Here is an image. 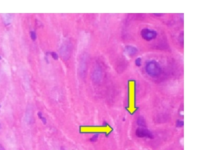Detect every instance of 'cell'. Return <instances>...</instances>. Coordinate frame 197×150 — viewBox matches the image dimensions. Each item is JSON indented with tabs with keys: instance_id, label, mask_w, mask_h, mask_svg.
<instances>
[{
	"instance_id": "1",
	"label": "cell",
	"mask_w": 197,
	"mask_h": 150,
	"mask_svg": "<svg viewBox=\"0 0 197 150\" xmlns=\"http://www.w3.org/2000/svg\"><path fill=\"white\" fill-rule=\"evenodd\" d=\"M145 71L147 75L153 78L158 77L162 73L161 66L155 60H150L146 63Z\"/></svg>"
},
{
	"instance_id": "2",
	"label": "cell",
	"mask_w": 197,
	"mask_h": 150,
	"mask_svg": "<svg viewBox=\"0 0 197 150\" xmlns=\"http://www.w3.org/2000/svg\"><path fill=\"white\" fill-rule=\"evenodd\" d=\"M142 38L147 41H151L156 38L157 32L154 30L149 28H144L141 31Z\"/></svg>"
},
{
	"instance_id": "3",
	"label": "cell",
	"mask_w": 197,
	"mask_h": 150,
	"mask_svg": "<svg viewBox=\"0 0 197 150\" xmlns=\"http://www.w3.org/2000/svg\"><path fill=\"white\" fill-rule=\"evenodd\" d=\"M135 135L139 138H147L151 139L154 137L151 131L144 127H139L137 129Z\"/></svg>"
},
{
	"instance_id": "4",
	"label": "cell",
	"mask_w": 197,
	"mask_h": 150,
	"mask_svg": "<svg viewBox=\"0 0 197 150\" xmlns=\"http://www.w3.org/2000/svg\"><path fill=\"white\" fill-rule=\"evenodd\" d=\"M60 55L63 59L65 60L68 59L70 57L71 53V45L69 44L66 43L62 46L60 50Z\"/></svg>"
},
{
	"instance_id": "5",
	"label": "cell",
	"mask_w": 197,
	"mask_h": 150,
	"mask_svg": "<svg viewBox=\"0 0 197 150\" xmlns=\"http://www.w3.org/2000/svg\"><path fill=\"white\" fill-rule=\"evenodd\" d=\"M92 80L95 82H99L102 78V71L100 68L97 67L95 69L93 73H92Z\"/></svg>"
},
{
	"instance_id": "6",
	"label": "cell",
	"mask_w": 197,
	"mask_h": 150,
	"mask_svg": "<svg viewBox=\"0 0 197 150\" xmlns=\"http://www.w3.org/2000/svg\"><path fill=\"white\" fill-rule=\"evenodd\" d=\"M125 52L127 54L128 56H133L135 55L137 52V48L133 46H127L125 48Z\"/></svg>"
},
{
	"instance_id": "7",
	"label": "cell",
	"mask_w": 197,
	"mask_h": 150,
	"mask_svg": "<svg viewBox=\"0 0 197 150\" xmlns=\"http://www.w3.org/2000/svg\"><path fill=\"white\" fill-rule=\"evenodd\" d=\"M86 57H84V58L81 59L80 62V75L84 74V73L86 72Z\"/></svg>"
},
{
	"instance_id": "8",
	"label": "cell",
	"mask_w": 197,
	"mask_h": 150,
	"mask_svg": "<svg viewBox=\"0 0 197 150\" xmlns=\"http://www.w3.org/2000/svg\"><path fill=\"white\" fill-rule=\"evenodd\" d=\"M3 19H4L5 24L9 25L11 22L12 15L10 14H5V15H3Z\"/></svg>"
},
{
	"instance_id": "9",
	"label": "cell",
	"mask_w": 197,
	"mask_h": 150,
	"mask_svg": "<svg viewBox=\"0 0 197 150\" xmlns=\"http://www.w3.org/2000/svg\"><path fill=\"white\" fill-rule=\"evenodd\" d=\"M137 125L139 126H140L141 127H145L146 126L145 120H144V118L142 116L138 117L137 120Z\"/></svg>"
},
{
	"instance_id": "10",
	"label": "cell",
	"mask_w": 197,
	"mask_h": 150,
	"mask_svg": "<svg viewBox=\"0 0 197 150\" xmlns=\"http://www.w3.org/2000/svg\"><path fill=\"white\" fill-rule=\"evenodd\" d=\"M38 115L39 118H40V120H41V122H43V124H46V123H47V120H46V118L43 116V114H42V113H41V112H38Z\"/></svg>"
},
{
	"instance_id": "11",
	"label": "cell",
	"mask_w": 197,
	"mask_h": 150,
	"mask_svg": "<svg viewBox=\"0 0 197 150\" xmlns=\"http://www.w3.org/2000/svg\"><path fill=\"white\" fill-rule=\"evenodd\" d=\"M30 38L32 41H36L37 39V35L36 33L34 31H32L30 32Z\"/></svg>"
},
{
	"instance_id": "12",
	"label": "cell",
	"mask_w": 197,
	"mask_h": 150,
	"mask_svg": "<svg viewBox=\"0 0 197 150\" xmlns=\"http://www.w3.org/2000/svg\"><path fill=\"white\" fill-rule=\"evenodd\" d=\"M183 125H184L183 121L179 120L176 122V126H177V127H182Z\"/></svg>"
},
{
	"instance_id": "13",
	"label": "cell",
	"mask_w": 197,
	"mask_h": 150,
	"mask_svg": "<svg viewBox=\"0 0 197 150\" xmlns=\"http://www.w3.org/2000/svg\"><path fill=\"white\" fill-rule=\"evenodd\" d=\"M135 65L137 67H141V57H137L135 59Z\"/></svg>"
},
{
	"instance_id": "14",
	"label": "cell",
	"mask_w": 197,
	"mask_h": 150,
	"mask_svg": "<svg viewBox=\"0 0 197 150\" xmlns=\"http://www.w3.org/2000/svg\"><path fill=\"white\" fill-rule=\"evenodd\" d=\"M50 54H51L53 58L54 59L57 60L58 59H59V56H58V54L56 53V52H50Z\"/></svg>"
},
{
	"instance_id": "15",
	"label": "cell",
	"mask_w": 197,
	"mask_h": 150,
	"mask_svg": "<svg viewBox=\"0 0 197 150\" xmlns=\"http://www.w3.org/2000/svg\"><path fill=\"white\" fill-rule=\"evenodd\" d=\"M98 136H99V134H95V135H94L90 139V141L91 142H95L97 138H98Z\"/></svg>"
},
{
	"instance_id": "16",
	"label": "cell",
	"mask_w": 197,
	"mask_h": 150,
	"mask_svg": "<svg viewBox=\"0 0 197 150\" xmlns=\"http://www.w3.org/2000/svg\"><path fill=\"white\" fill-rule=\"evenodd\" d=\"M183 33L182 32V33H181L180 36L179 37V41L180 43H181V44H183Z\"/></svg>"
},
{
	"instance_id": "17",
	"label": "cell",
	"mask_w": 197,
	"mask_h": 150,
	"mask_svg": "<svg viewBox=\"0 0 197 150\" xmlns=\"http://www.w3.org/2000/svg\"><path fill=\"white\" fill-rule=\"evenodd\" d=\"M0 150H5V149L4 148V146H3L1 144H0Z\"/></svg>"
},
{
	"instance_id": "18",
	"label": "cell",
	"mask_w": 197,
	"mask_h": 150,
	"mask_svg": "<svg viewBox=\"0 0 197 150\" xmlns=\"http://www.w3.org/2000/svg\"><path fill=\"white\" fill-rule=\"evenodd\" d=\"M60 150H65V149L64 148H63V147H61V148H60Z\"/></svg>"
},
{
	"instance_id": "19",
	"label": "cell",
	"mask_w": 197,
	"mask_h": 150,
	"mask_svg": "<svg viewBox=\"0 0 197 150\" xmlns=\"http://www.w3.org/2000/svg\"><path fill=\"white\" fill-rule=\"evenodd\" d=\"M0 128H1V123H0Z\"/></svg>"
}]
</instances>
